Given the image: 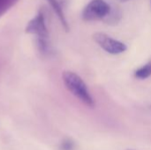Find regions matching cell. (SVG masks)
Returning <instances> with one entry per match:
<instances>
[{"mask_svg": "<svg viewBox=\"0 0 151 150\" xmlns=\"http://www.w3.org/2000/svg\"><path fill=\"white\" fill-rule=\"evenodd\" d=\"M111 12V6L104 0H92L81 12V18L86 21H93L106 18Z\"/></svg>", "mask_w": 151, "mask_h": 150, "instance_id": "obj_2", "label": "cell"}, {"mask_svg": "<svg viewBox=\"0 0 151 150\" xmlns=\"http://www.w3.org/2000/svg\"><path fill=\"white\" fill-rule=\"evenodd\" d=\"M94 41L106 52L110 54H120L127 50V47L125 43L111 38L108 34L101 32H97L93 35Z\"/></svg>", "mask_w": 151, "mask_h": 150, "instance_id": "obj_3", "label": "cell"}, {"mask_svg": "<svg viewBox=\"0 0 151 150\" xmlns=\"http://www.w3.org/2000/svg\"><path fill=\"white\" fill-rule=\"evenodd\" d=\"M63 80L67 89L84 104L90 108L95 107V102L89 94L87 85L76 73L66 71L63 73Z\"/></svg>", "mask_w": 151, "mask_h": 150, "instance_id": "obj_1", "label": "cell"}, {"mask_svg": "<svg viewBox=\"0 0 151 150\" xmlns=\"http://www.w3.org/2000/svg\"><path fill=\"white\" fill-rule=\"evenodd\" d=\"M26 33L35 34L36 38H50L49 31L45 23V17L42 11H40L35 17H34L27 25Z\"/></svg>", "mask_w": 151, "mask_h": 150, "instance_id": "obj_4", "label": "cell"}, {"mask_svg": "<svg viewBox=\"0 0 151 150\" xmlns=\"http://www.w3.org/2000/svg\"><path fill=\"white\" fill-rule=\"evenodd\" d=\"M151 75V62L146 64L145 65L142 66L138 70L135 71L134 76L140 80H144L147 79Z\"/></svg>", "mask_w": 151, "mask_h": 150, "instance_id": "obj_6", "label": "cell"}, {"mask_svg": "<svg viewBox=\"0 0 151 150\" xmlns=\"http://www.w3.org/2000/svg\"><path fill=\"white\" fill-rule=\"evenodd\" d=\"M47 1L50 4L51 7L53 8V10H54L55 13L57 14V16L58 17V19H59L63 27L65 28V30L68 32L69 31V25H68V22H67L66 18L65 16L63 8H62L61 4H59V2L58 0H47Z\"/></svg>", "mask_w": 151, "mask_h": 150, "instance_id": "obj_5", "label": "cell"}, {"mask_svg": "<svg viewBox=\"0 0 151 150\" xmlns=\"http://www.w3.org/2000/svg\"><path fill=\"white\" fill-rule=\"evenodd\" d=\"M12 0H0V7L2 8V10L3 11H4V10H7V7L5 6V4L6 5H12L11 4V3H12Z\"/></svg>", "mask_w": 151, "mask_h": 150, "instance_id": "obj_8", "label": "cell"}, {"mask_svg": "<svg viewBox=\"0 0 151 150\" xmlns=\"http://www.w3.org/2000/svg\"><path fill=\"white\" fill-rule=\"evenodd\" d=\"M128 150H134V149H128Z\"/></svg>", "mask_w": 151, "mask_h": 150, "instance_id": "obj_10", "label": "cell"}, {"mask_svg": "<svg viewBox=\"0 0 151 150\" xmlns=\"http://www.w3.org/2000/svg\"><path fill=\"white\" fill-rule=\"evenodd\" d=\"M75 143L71 139H65L59 146V150H74Z\"/></svg>", "mask_w": 151, "mask_h": 150, "instance_id": "obj_7", "label": "cell"}, {"mask_svg": "<svg viewBox=\"0 0 151 150\" xmlns=\"http://www.w3.org/2000/svg\"><path fill=\"white\" fill-rule=\"evenodd\" d=\"M119 2H121V3H125V2H127V1H129V0H119Z\"/></svg>", "mask_w": 151, "mask_h": 150, "instance_id": "obj_9", "label": "cell"}]
</instances>
